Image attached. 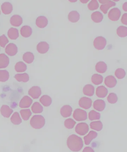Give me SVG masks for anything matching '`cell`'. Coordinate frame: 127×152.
<instances>
[{
	"instance_id": "cell-1",
	"label": "cell",
	"mask_w": 127,
	"mask_h": 152,
	"mask_svg": "<svg viewBox=\"0 0 127 152\" xmlns=\"http://www.w3.org/2000/svg\"><path fill=\"white\" fill-rule=\"evenodd\" d=\"M67 143L68 148L73 152L80 151L83 147V142L82 138L75 134L69 136Z\"/></svg>"
},
{
	"instance_id": "cell-2",
	"label": "cell",
	"mask_w": 127,
	"mask_h": 152,
	"mask_svg": "<svg viewBox=\"0 0 127 152\" xmlns=\"http://www.w3.org/2000/svg\"><path fill=\"white\" fill-rule=\"evenodd\" d=\"M46 124L44 118L41 115H35L33 116L30 121V124L33 128L40 129L44 127Z\"/></svg>"
},
{
	"instance_id": "cell-3",
	"label": "cell",
	"mask_w": 127,
	"mask_h": 152,
	"mask_svg": "<svg viewBox=\"0 0 127 152\" xmlns=\"http://www.w3.org/2000/svg\"><path fill=\"white\" fill-rule=\"evenodd\" d=\"M73 117L76 121H84L87 118V114L84 110L77 108L74 110Z\"/></svg>"
},
{
	"instance_id": "cell-4",
	"label": "cell",
	"mask_w": 127,
	"mask_h": 152,
	"mask_svg": "<svg viewBox=\"0 0 127 152\" xmlns=\"http://www.w3.org/2000/svg\"><path fill=\"white\" fill-rule=\"evenodd\" d=\"M89 126L86 123H80L76 126L75 132L81 136H84L86 134L89 132Z\"/></svg>"
},
{
	"instance_id": "cell-5",
	"label": "cell",
	"mask_w": 127,
	"mask_h": 152,
	"mask_svg": "<svg viewBox=\"0 0 127 152\" xmlns=\"http://www.w3.org/2000/svg\"><path fill=\"white\" fill-rule=\"evenodd\" d=\"M106 44V40L102 37H96L93 42L94 47L97 50H101L104 49Z\"/></svg>"
},
{
	"instance_id": "cell-6",
	"label": "cell",
	"mask_w": 127,
	"mask_h": 152,
	"mask_svg": "<svg viewBox=\"0 0 127 152\" xmlns=\"http://www.w3.org/2000/svg\"><path fill=\"white\" fill-rule=\"evenodd\" d=\"M100 3L103 4L100 7V9L104 14H106L109 9L116 5V3L110 1H99Z\"/></svg>"
},
{
	"instance_id": "cell-7",
	"label": "cell",
	"mask_w": 127,
	"mask_h": 152,
	"mask_svg": "<svg viewBox=\"0 0 127 152\" xmlns=\"http://www.w3.org/2000/svg\"><path fill=\"white\" fill-rule=\"evenodd\" d=\"M120 16V10L118 8L112 9L109 12L108 15L109 18L113 21L118 20Z\"/></svg>"
},
{
	"instance_id": "cell-8",
	"label": "cell",
	"mask_w": 127,
	"mask_h": 152,
	"mask_svg": "<svg viewBox=\"0 0 127 152\" xmlns=\"http://www.w3.org/2000/svg\"><path fill=\"white\" fill-rule=\"evenodd\" d=\"M41 88L38 86H33L28 91V94L34 99H38L41 94Z\"/></svg>"
},
{
	"instance_id": "cell-9",
	"label": "cell",
	"mask_w": 127,
	"mask_h": 152,
	"mask_svg": "<svg viewBox=\"0 0 127 152\" xmlns=\"http://www.w3.org/2000/svg\"><path fill=\"white\" fill-rule=\"evenodd\" d=\"M79 106L84 109L87 110L91 108L92 105V101L90 98L83 97L81 98L79 101Z\"/></svg>"
},
{
	"instance_id": "cell-10",
	"label": "cell",
	"mask_w": 127,
	"mask_h": 152,
	"mask_svg": "<svg viewBox=\"0 0 127 152\" xmlns=\"http://www.w3.org/2000/svg\"><path fill=\"white\" fill-rule=\"evenodd\" d=\"M32 100L28 96H25L22 98L19 104L21 108H29L32 103Z\"/></svg>"
},
{
	"instance_id": "cell-11",
	"label": "cell",
	"mask_w": 127,
	"mask_h": 152,
	"mask_svg": "<svg viewBox=\"0 0 127 152\" xmlns=\"http://www.w3.org/2000/svg\"><path fill=\"white\" fill-rule=\"evenodd\" d=\"M18 48L15 44L13 43L9 44L5 49V52L7 54L10 56H15L17 53Z\"/></svg>"
},
{
	"instance_id": "cell-12",
	"label": "cell",
	"mask_w": 127,
	"mask_h": 152,
	"mask_svg": "<svg viewBox=\"0 0 127 152\" xmlns=\"http://www.w3.org/2000/svg\"><path fill=\"white\" fill-rule=\"evenodd\" d=\"M50 48L49 44L46 42H41L37 45V50L41 54H45L47 53Z\"/></svg>"
},
{
	"instance_id": "cell-13",
	"label": "cell",
	"mask_w": 127,
	"mask_h": 152,
	"mask_svg": "<svg viewBox=\"0 0 127 152\" xmlns=\"http://www.w3.org/2000/svg\"><path fill=\"white\" fill-rule=\"evenodd\" d=\"M72 111L73 109L70 106L65 105L61 108L60 114L62 117L67 118L71 115Z\"/></svg>"
},
{
	"instance_id": "cell-14",
	"label": "cell",
	"mask_w": 127,
	"mask_h": 152,
	"mask_svg": "<svg viewBox=\"0 0 127 152\" xmlns=\"http://www.w3.org/2000/svg\"><path fill=\"white\" fill-rule=\"evenodd\" d=\"M36 24L38 28H43L46 27L48 24V20L45 16H40L37 18Z\"/></svg>"
},
{
	"instance_id": "cell-15",
	"label": "cell",
	"mask_w": 127,
	"mask_h": 152,
	"mask_svg": "<svg viewBox=\"0 0 127 152\" xmlns=\"http://www.w3.org/2000/svg\"><path fill=\"white\" fill-rule=\"evenodd\" d=\"M1 114L3 117L9 118L12 114L13 110L7 105H4L1 106L0 110Z\"/></svg>"
},
{
	"instance_id": "cell-16",
	"label": "cell",
	"mask_w": 127,
	"mask_h": 152,
	"mask_svg": "<svg viewBox=\"0 0 127 152\" xmlns=\"http://www.w3.org/2000/svg\"><path fill=\"white\" fill-rule=\"evenodd\" d=\"M23 22V20L21 16L15 15L10 18V23L13 26L18 27L20 26Z\"/></svg>"
},
{
	"instance_id": "cell-17",
	"label": "cell",
	"mask_w": 127,
	"mask_h": 152,
	"mask_svg": "<svg viewBox=\"0 0 127 152\" xmlns=\"http://www.w3.org/2000/svg\"><path fill=\"white\" fill-rule=\"evenodd\" d=\"M10 63V59L4 53L0 54V69L7 68Z\"/></svg>"
},
{
	"instance_id": "cell-18",
	"label": "cell",
	"mask_w": 127,
	"mask_h": 152,
	"mask_svg": "<svg viewBox=\"0 0 127 152\" xmlns=\"http://www.w3.org/2000/svg\"><path fill=\"white\" fill-rule=\"evenodd\" d=\"M1 10L4 14H10L13 10L12 5L9 2H4L1 6Z\"/></svg>"
},
{
	"instance_id": "cell-19",
	"label": "cell",
	"mask_w": 127,
	"mask_h": 152,
	"mask_svg": "<svg viewBox=\"0 0 127 152\" xmlns=\"http://www.w3.org/2000/svg\"><path fill=\"white\" fill-rule=\"evenodd\" d=\"M20 33L21 35L25 38H28L32 35V31L31 27L27 25L24 26L21 28Z\"/></svg>"
},
{
	"instance_id": "cell-20",
	"label": "cell",
	"mask_w": 127,
	"mask_h": 152,
	"mask_svg": "<svg viewBox=\"0 0 127 152\" xmlns=\"http://www.w3.org/2000/svg\"><path fill=\"white\" fill-rule=\"evenodd\" d=\"M80 19V15L76 10H73L70 12L68 15V19L70 22L73 23H76Z\"/></svg>"
},
{
	"instance_id": "cell-21",
	"label": "cell",
	"mask_w": 127,
	"mask_h": 152,
	"mask_svg": "<svg viewBox=\"0 0 127 152\" xmlns=\"http://www.w3.org/2000/svg\"><path fill=\"white\" fill-rule=\"evenodd\" d=\"M40 102L43 106L48 107L51 105L52 99L51 97L48 95H44L40 99Z\"/></svg>"
},
{
	"instance_id": "cell-22",
	"label": "cell",
	"mask_w": 127,
	"mask_h": 152,
	"mask_svg": "<svg viewBox=\"0 0 127 152\" xmlns=\"http://www.w3.org/2000/svg\"><path fill=\"white\" fill-rule=\"evenodd\" d=\"M91 18L95 23H98L102 21L104 18V16L100 12L96 11L92 13Z\"/></svg>"
},
{
	"instance_id": "cell-23",
	"label": "cell",
	"mask_w": 127,
	"mask_h": 152,
	"mask_svg": "<svg viewBox=\"0 0 127 152\" xmlns=\"http://www.w3.org/2000/svg\"><path fill=\"white\" fill-rule=\"evenodd\" d=\"M7 35L10 39L16 40L19 36L18 30L16 28H10L7 32Z\"/></svg>"
},
{
	"instance_id": "cell-24",
	"label": "cell",
	"mask_w": 127,
	"mask_h": 152,
	"mask_svg": "<svg viewBox=\"0 0 127 152\" xmlns=\"http://www.w3.org/2000/svg\"><path fill=\"white\" fill-rule=\"evenodd\" d=\"M107 68L106 64L103 61L98 62L95 65V70L100 73H104L106 71Z\"/></svg>"
},
{
	"instance_id": "cell-25",
	"label": "cell",
	"mask_w": 127,
	"mask_h": 152,
	"mask_svg": "<svg viewBox=\"0 0 127 152\" xmlns=\"http://www.w3.org/2000/svg\"><path fill=\"white\" fill-rule=\"evenodd\" d=\"M96 136L97 134L96 132H93V131H91V132H90L87 135L84 137L85 144L86 145H89L90 144L91 141L94 139H95Z\"/></svg>"
},
{
	"instance_id": "cell-26",
	"label": "cell",
	"mask_w": 127,
	"mask_h": 152,
	"mask_svg": "<svg viewBox=\"0 0 127 152\" xmlns=\"http://www.w3.org/2000/svg\"><path fill=\"white\" fill-rule=\"evenodd\" d=\"M94 87L92 85H86L83 89V94L87 96H92L94 93Z\"/></svg>"
},
{
	"instance_id": "cell-27",
	"label": "cell",
	"mask_w": 127,
	"mask_h": 152,
	"mask_svg": "<svg viewBox=\"0 0 127 152\" xmlns=\"http://www.w3.org/2000/svg\"><path fill=\"white\" fill-rule=\"evenodd\" d=\"M14 77L15 79L19 82L26 83L29 81V76L26 73L16 74Z\"/></svg>"
},
{
	"instance_id": "cell-28",
	"label": "cell",
	"mask_w": 127,
	"mask_h": 152,
	"mask_svg": "<svg viewBox=\"0 0 127 152\" xmlns=\"http://www.w3.org/2000/svg\"><path fill=\"white\" fill-rule=\"evenodd\" d=\"M10 121L13 124L18 125L22 123V119L21 118L20 115L18 112L14 113L12 115Z\"/></svg>"
},
{
	"instance_id": "cell-29",
	"label": "cell",
	"mask_w": 127,
	"mask_h": 152,
	"mask_svg": "<svg viewBox=\"0 0 127 152\" xmlns=\"http://www.w3.org/2000/svg\"><path fill=\"white\" fill-rule=\"evenodd\" d=\"M23 60L28 64L32 63L34 59V56L31 52H28L25 53L23 56Z\"/></svg>"
},
{
	"instance_id": "cell-30",
	"label": "cell",
	"mask_w": 127,
	"mask_h": 152,
	"mask_svg": "<svg viewBox=\"0 0 127 152\" xmlns=\"http://www.w3.org/2000/svg\"><path fill=\"white\" fill-rule=\"evenodd\" d=\"M31 110L35 114H39L43 112V108L40 103L35 102L33 104L31 107Z\"/></svg>"
},
{
	"instance_id": "cell-31",
	"label": "cell",
	"mask_w": 127,
	"mask_h": 152,
	"mask_svg": "<svg viewBox=\"0 0 127 152\" xmlns=\"http://www.w3.org/2000/svg\"><path fill=\"white\" fill-rule=\"evenodd\" d=\"M15 69L18 72H23L26 70L27 66L23 62H19L15 65Z\"/></svg>"
},
{
	"instance_id": "cell-32",
	"label": "cell",
	"mask_w": 127,
	"mask_h": 152,
	"mask_svg": "<svg viewBox=\"0 0 127 152\" xmlns=\"http://www.w3.org/2000/svg\"><path fill=\"white\" fill-rule=\"evenodd\" d=\"M117 34L119 37L124 38L127 36V27L121 26H119L117 29Z\"/></svg>"
},
{
	"instance_id": "cell-33",
	"label": "cell",
	"mask_w": 127,
	"mask_h": 152,
	"mask_svg": "<svg viewBox=\"0 0 127 152\" xmlns=\"http://www.w3.org/2000/svg\"><path fill=\"white\" fill-rule=\"evenodd\" d=\"M20 113L22 118L24 121H27L29 120L32 115V113L29 109L21 110Z\"/></svg>"
},
{
	"instance_id": "cell-34",
	"label": "cell",
	"mask_w": 127,
	"mask_h": 152,
	"mask_svg": "<svg viewBox=\"0 0 127 152\" xmlns=\"http://www.w3.org/2000/svg\"><path fill=\"white\" fill-rule=\"evenodd\" d=\"M10 78L9 73L5 70H0V82H5Z\"/></svg>"
},
{
	"instance_id": "cell-35",
	"label": "cell",
	"mask_w": 127,
	"mask_h": 152,
	"mask_svg": "<svg viewBox=\"0 0 127 152\" xmlns=\"http://www.w3.org/2000/svg\"><path fill=\"white\" fill-rule=\"evenodd\" d=\"M76 124V122L73 119L68 118L64 121V126L67 129H71L74 127Z\"/></svg>"
},
{
	"instance_id": "cell-36",
	"label": "cell",
	"mask_w": 127,
	"mask_h": 152,
	"mask_svg": "<svg viewBox=\"0 0 127 152\" xmlns=\"http://www.w3.org/2000/svg\"><path fill=\"white\" fill-rule=\"evenodd\" d=\"M103 79L102 76L98 74H95L92 76V81L94 84L98 85L102 83Z\"/></svg>"
},
{
	"instance_id": "cell-37",
	"label": "cell",
	"mask_w": 127,
	"mask_h": 152,
	"mask_svg": "<svg viewBox=\"0 0 127 152\" xmlns=\"http://www.w3.org/2000/svg\"><path fill=\"white\" fill-rule=\"evenodd\" d=\"M87 7L90 10H97L99 7V4L98 1L95 0H92L88 4Z\"/></svg>"
},
{
	"instance_id": "cell-38",
	"label": "cell",
	"mask_w": 127,
	"mask_h": 152,
	"mask_svg": "<svg viewBox=\"0 0 127 152\" xmlns=\"http://www.w3.org/2000/svg\"><path fill=\"white\" fill-rule=\"evenodd\" d=\"M9 40L4 35L0 36V46L1 47H5L7 44L9 42Z\"/></svg>"
},
{
	"instance_id": "cell-39",
	"label": "cell",
	"mask_w": 127,
	"mask_h": 152,
	"mask_svg": "<svg viewBox=\"0 0 127 152\" xmlns=\"http://www.w3.org/2000/svg\"><path fill=\"white\" fill-rule=\"evenodd\" d=\"M115 74L118 78H122L125 77L126 73L123 69L122 68H118L116 69Z\"/></svg>"
},
{
	"instance_id": "cell-40",
	"label": "cell",
	"mask_w": 127,
	"mask_h": 152,
	"mask_svg": "<svg viewBox=\"0 0 127 152\" xmlns=\"http://www.w3.org/2000/svg\"><path fill=\"white\" fill-rule=\"evenodd\" d=\"M89 118L91 121L96 120L99 118L98 113L92 110L90 112L89 114Z\"/></svg>"
},
{
	"instance_id": "cell-41",
	"label": "cell",
	"mask_w": 127,
	"mask_h": 152,
	"mask_svg": "<svg viewBox=\"0 0 127 152\" xmlns=\"http://www.w3.org/2000/svg\"><path fill=\"white\" fill-rule=\"evenodd\" d=\"M90 126L91 129L97 131H99L101 127V125L98 122H92L90 123Z\"/></svg>"
},
{
	"instance_id": "cell-42",
	"label": "cell",
	"mask_w": 127,
	"mask_h": 152,
	"mask_svg": "<svg viewBox=\"0 0 127 152\" xmlns=\"http://www.w3.org/2000/svg\"><path fill=\"white\" fill-rule=\"evenodd\" d=\"M121 20L122 23L127 25V13H125L123 14Z\"/></svg>"
},
{
	"instance_id": "cell-43",
	"label": "cell",
	"mask_w": 127,
	"mask_h": 152,
	"mask_svg": "<svg viewBox=\"0 0 127 152\" xmlns=\"http://www.w3.org/2000/svg\"><path fill=\"white\" fill-rule=\"evenodd\" d=\"M82 152H95L90 147H87L84 149Z\"/></svg>"
},
{
	"instance_id": "cell-44",
	"label": "cell",
	"mask_w": 127,
	"mask_h": 152,
	"mask_svg": "<svg viewBox=\"0 0 127 152\" xmlns=\"http://www.w3.org/2000/svg\"><path fill=\"white\" fill-rule=\"evenodd\" d=\"M123 9L125 12H127V2H125L123 5Z\"/></svg>"
},
{
	"instance_id": "cell-45",
	"label": "cell",
	"mask_w": 127,
	"mask_h": 152,
	"mask_svg": "<svg viewBox=\"0 0 127 152\" xmlns=\"http://www.w3.org/2000/svg\"><path fill=\"white\" fill-rule=\"evenodd\" d=\"M89 1H80L81 2L85 4V3H87Z\"/></svg>"
},
{
	"instance_id": "cell-46",
	"label": "cell",
	"mask_w": 127,
	"mask_h": 152,
	"mask_svg": "<svg viewBox=\"0 0 127 152\" xmlns=\"http://www.w3.org/2000/svg\"><path fill=\"white\" fill-rule=\"evenodd\" d=\"M0 15H1V11H0Z\"/></svg>"
}]
</instances>
